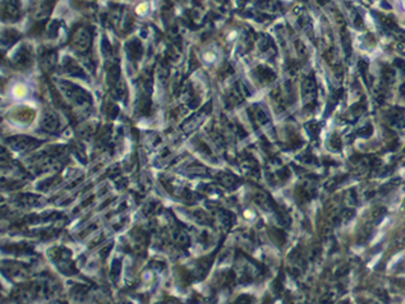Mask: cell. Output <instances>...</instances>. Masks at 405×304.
<instances>
[{"instance_id":"cell-1","label":"cell","mask_w":405,"mask_h":304,"mask_svg":"<svg viewBox=\"0 0 405 304\" xmlns=\"http://www.w3.org/2000/svg\"><path fill=\"white\" fill-rule=\"evenodd\" d=\"M12 94H13V97L16 98H23L27 94V90L23 84H16L12 90Z\"/></svg>"},{"instance_id":"cell-2","label":"cell","mask_w":405,"mask_h":304,"mask_svg":"<svg viewBox=\"0 0 405 304\" xmlns=\"http://www.w3.org/2000/svg\"><path fill=\"white\" fill-rule=\"evenodd\" d=\"M146 9H147V5H146V4H141L140 7H137V13H138V14H144Z\"/></svg>"}]
</instances>
